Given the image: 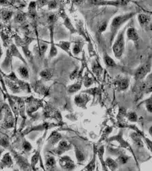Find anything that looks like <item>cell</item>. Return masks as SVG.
Listing matches in <instances>:
<instances>
[{
	"label": "cell",
	"instance_id": "6da1fadb",
	"mask_svg": "<svg viewBox=\"0 0 152 171\" xmlns=\"http://www.w3.org/2000/svg\"><path fill=\"white\" fill-rule=\"evenodd\" d=\"M136 14V12H128L123 14L119 16L115 17L112 19V22L110 26V29L111 32V42L114 40L116 36V34H117L120 28L123 26V24L128 21L132 17H133Z\"/></svg>",
	"mask_w": 152,
	"mask_h": 171
},
{
	"label": "cell",
	"instance_id": "7a4b0ae2",
	"mask_svg": "<svg viewBox=\"0 0 152 171\" xmlns=\"http://www.w3.org/2000/svg\"><path fill=\"white\" fill-rule=\"evenodd\" d=\"M125 30L120 32L116 38L115 43L112 45V51L115 56L117 59H121L125 50Z\"/></svg>",
	"mask_w": 152,
	"mask_h": 171
},
{
	"label": "cell",
	"instance_id": "3957f363",
	"mask_svg": "<svg viewBox=\"0 0 152 171\" xmlns=\"http://www.w3.org/2000/svg\"><path fill=\"white\" fill-rule=\"evenodd\" d=\"M92 4L96 6H124L128 4V0H112V1H105V0H89Z\"/></svg>",
	"mask_w": 152,
	"mask_h": 171
},
{
	"label": "cell",
	"instance_id": "277c9868",
	"mask_svg": "<svg viewBox=\"0 0 152 171\" xmlns=\"http://www.w3.org/2000/svg\"><path fill=\"white\" fill-rule=\"evenodd\" d=\"M150 70L151 63H149V62L140 66L136 71L135 74H134V78H135L136 81L140 82V80L143 79L145 78V77L150 73Z\"/></svg>",
	"mask_w": 152,
	"mask_h": 171
},
{
	"label": "cell",
	"instance_id": "5b68a950",
	"mask_svg": "<svg viewBox=\"0 0 152 171\" xmlns=\"http://www.w3.org/2000/svg\"><path fill=\"white\" fill-rule=\"evenodd\" d=\"M61 168L66 170H72L75 169V164L69 156H64L59 160Z\"/></svg>",
	"mask_w": 152,
	"mask_h": 171
},
{
	"label": "cell",
	"instance_id": "8992f818",
	"mask_svg": "<svg viewBox=\"0 0 152 171\" xmlns=\"http://www.w3.org/2000/svg\"><path fill=\"white\" fill-rule=\"evenodd\" d=\"M130 84V81L128 78H124V77H119L116 79L115 82V86L116 87V89L119 90H125L128 88Z\"/></svg>",
	"mask_w": 152,
	"mask_h": 171
},
{
	"label": "cell",
	"instance_id": "52a82bcc",
	"mask_svg": "<svg viewBox=\"0 0 152 171\" xmlns=\"http://www.w3.org/2000/svg\"><path fill=\"white\" fill-rule=\"evenodd\" d=\"M90 97L84 94H80L79 95H77L75 97L74 102L77 106L81 107L82 108H86L87 103L89 102Z\"/></svg>",
	"mask_w": 152,
	"mask_h": 171
},
{
	"label": "cell",
	"instance_id": "ba28073f",
	"mask_svg": "<svg viewBox=\"0 0 152 171\" xmlns=\"http://www.w3.org/2000/svg\"><path fill=\"white\" fill-rule=\"evenodd\" d=\"M127 38L128 40H132L134 43H136L139 39V36L136 30L133 27H130L127 30Z\"/></svg>",
	"mask_w": 152,
	"mask_h": 171
},
{
	"label": "cell",
	"instance_id": "9c48e42d",
	"mask_svg": "<svg viewBox=\"0 0 152 171\" xmlns=\"http://www.w3.org/2000/svg\"><path fill=\"white\" fill-rule=\"evenodd\" d=\"M70 149H71V145L66 140H62L60 142V144L58 146V149L56 150V152L58 155H62V153L69 151Z\"/></svg>",
	"mask_w": 152,
	"mask_h": 171
},
{
	"label": "cell",
	"instance_id": "30bf717a",
	"mask_svg": "<svg viewBox=\"0 0 152 171\" xmlns=\"http://www.w3.org/2000/svg\"><path fill=\"white\" fill-rule=\"evenodd\" d=\"M138 20H139V22L140 23V26L143 27L149 23L150 19V17L147 15H146L145 14L140 13L138 15Z\"/></svg>",
	"mask_w": 152,
	"mask_h": 171
},
{
	"label": "cell",
	"instance_id": "8fae6325",
	"mask_svg": "<svg viewBox=\"0 0 152 171\" xmlns=\"http://www.w3.org/2000/svg\"><path fill=\"white\" fill-rule=\"evenodd\" d=\"M108 140L109 141H112V140H116V141H118L120 143V145H121V146H123V147H128V146H129L128 145V143H127L123 139L122 132L121 131H120V133L119 134V135H116V136H113L111 138H109Z\"/></svg>",
	"mask_w": 152,
	"mask_h": 171
},
{
	"label": "cell",
	"instance_id": "7c38bea8",
	"mask_svg": "<svg viewBox=\"0 0 152 171\" xmlns=\"http://www.w3.org/2000/svg\"><path fill=\"white\" fill-rule=\"evenodd\" d=\"M131 136H132L131 138H132V140L134 141V145H135L136 146H139V147H142L143 146V143L139 134L137 133H133L132 134V135H131Z\"/></svg>",
	"mask_w": 152,
	"mask_h": 171
},
{
	"label": "cell",
	"instance_id": "4fadbf2b",
	"mask_svg": "<svg viewBox=\"0 0 152 171\" xmlns=\"http://www.w3.org/2000/svg\"><path fill=\"white\" fill-rule=\"evenodd\" d=\"M104 63L106 65L107 67H115L116 66V62L113 60V59L106 54L104 55Z\"/></svg>",
	"mask_w": 152,
	"mask_h": 171
},
{
	"label": "cell",
	"instance_id": "5bb4252c",
	"mask_svg": "<svg viewBox=\"0 0 152 171\" xmlns=\"http://www.w3.org/2000/svg\"><path fill=\"white\" fill-rule=\"evenodd\" d=\"M105 166H107L111 170H115L117 169L118 167V164L116 162V161H115L114 159H112V158H108L106 159V160H105Z\"/></svg>",
	"mask_w": 152,
	"mask_h": 171
},
{
	"label": "cell",
	"instance_id": "9a60e30c",
	"mask_svg": "<svg viewBox=\"0 0 152 171\" xmlns=\"http://www.w3.org/2000/svg\"><path fill=\"white\" fill-rule=\"evenodd\" d=\"M58 46L62 48L63 50L65 51H66L67 54L70 55H72L71 52V50H70V47H71V44L69 42L67 41H61V43L58 44Z\"/></svg>",
	"mask_w": 152,
	"mask_h": 171
},
{
	"label": "cell",
	"instance_id": "2e32d148",
	"mask_svg": "<svg viewBox=\"0 0 152 171\" xmlns=\"http://www.w3.org/2000/svg\"><path fill=\"white\" fill-rule=\"evenodd\" d=\"M81 87H82V83L81 82H77L74 83L73 85H71L69 86L68 88V93L70 94L75 93L81 89Z\"/></svg>",
	"mask_w": 152,
	"mask_h": 171
},
{
	"label": "cell",
	"instance_id": "e0dca14e",
	"mask_svg": "<svg viewBox=\"0 0 152 171\" xmlns=\"http://www.w3.org/2000/svg\"><path fill=\"white\" fill-rule=\"evenodd\" d=\"M52 75L53 73L51 71V70L50 69H45L40 73V75L41 78L46 80L50 79L51 78Z\"/></svg>",
	"mask_w": 152,
	"mask_h": 171
},
{
	"label": "cell",
	"instance_id": "ac0fdd59",
	"mask_svg": "<svg viewBox=\"0 0 152 171\" xmlns=\"http://www.w3.org/2000/svg\"><path fill=\"white\" fill-rule=\"evenodd\" d=\"M104 146H101L100 147V149H98V155L99 158L100 159V161L102 164V166H103V169L104 170H108L107 168L105 167V162L104 161L103 159V156H104Z\"/></svg>",
	"mask_w": 152,
	"mask_h": 171
},
{
	"label": "cell",
	"instance_id": "d6986e66",
	"mask_svg": "<svg viewBox=\"0 0 152 171\" xmlns=\"http://www.w3.org/2000/svg\"><path fill=\"white\" fill-rule=\"evenodd\" d=\"M18 72L19 73V75L22 77L23 78L27 79H29V72H28V70L27 69L26 67H20L18 69Z\"/></svg>",
	"mask_w": 152,
	"mask_h": 171
},
{
	"label": "cell",
	"instance_id": "ffe728a7",
	"mask_svg": "<svg viewBox=\"0 0 152 171\" xmlns=\"http://www.w3.org/2000/svg\"><path fill=\"white\" fill-rule=\"evenodd\" d=\"M56 160L54 157H49L46 160V166L49 169H53L56 166Z\"/></svg>",
	"mask_w": 152,
	"mask_h": 171
},
{
	"label": "cell",
	"instance_id": "44dd1931",
	"mask_svg": "<svg viewBox=\"0 0 152 171\" xmlns=\"http://www.w3.org/2000/svg\"><path fill=\"white\" fill-rule=\"evenodd\" d=\"M2 164L5 166H10L12 164V160L9 153L5 155L4 157H3L2 159Z\"/></svg>",
	"mask_w": 152,
	"mask_h": 171
},
{
	"label": "cell",
	"instance_id": "7402d4cb",
	"mask_svg": "<svg viewBox=\"0 0 152 171\" xmlns=\"http://www.w3.org/2000/svg\"><path fill=\"white\" fill-rule=\"evenodd\" d=\"M62 138L61 135L58 133H54L51 135V141L52 144H56L58 141H60Z\"/></svg>",
	"mask_w": 152,
	"mask_h": 171
},
{
	"label": "cell",
	"instance_id": "603a6c76",
	"mask_svg": "<svg viewBox=\"0 0 152 171\" xmlns=\"http://www.w3.org/2000/svg\"><path fill=\"white\" fill-rule=\"evenodd\" d=\"M76 155L77 161L79 162H82L84 160V155L82 151L76 147Z\"/></svg>",
	"mask_w": 152,
	"mask_h": 171
},
{
	"label": "cell",
	"instance_id": "cb8c5ba5",
	"mask_svg": "<svg viewBox=\"0 0 152 171\" xmlns=\"http://www.w3.org/2000/svg\"><path fill=\"white\" fill-rule=\"evenodd\" d=\"M29 13L32 17L36 15V3L32 2L29 5Z\"/></svg>",
	"mask_w": 152,
	"mask_h": 171
},
{
	"label": "cell",
	"instance_id": "d4e9b609",
	"mask_svg": "<svg viewBox=\"0 0 152 171\" xmlns=\"http://www.w3.org/2000/svg\"><path fill=\"white\" fill-rule=\"evenodd\" d=\"M95 158H96V153H95L94 157L92 161L88 164V165L86 166V168L84 169V170H95Z\"/></svg>",
	"mask_w": 152,
	"mask_h": 171
},
{
	"label": "cell",
	"instance_id": "484cf974",
	"mask_svg": "<svg viewBox=\"0 0 152 171\" xmlns=\"http://www.w3.org/2000/svg\"><path fill=\"white\" fill-rule=\"evenodd\" d=\"M81 50H82V46L80 45V43H75L72 49L73 54L74 55H78L80 53Z\"/></svg>",
	"mask_w": 152,
	"mask_h": 171
},
{
	"label": "cell",
	"instance_id": "4316f807",
	"mask_svg": "<svg viewBox=\"0 0 152 171\" xmlns=\"http://www.w3.org/2000/svg\"><path fill=\"white\" fill-rule=\"evenodd\" d=\"M128 118L130 121L132 122H136L137 121V114L134 112H131L129 114H128Z\"/></svg>",
	"mask_w": 152,
	"mask_h": 171
},
{
	"label": "cell",
	"instance_id": "83f0119b",
	"mask_svg": "<svg viewBox=\"0 0 152 171\" xmlns=\"http://www.w3.org/2000/svg\"><path fill=\"white\" fill-rule=\"evenodd\" d=\"M93 72L97 75H100L101 73V72H102V68L100 67V65L99 64L95 65L93 67Z\"/></svg>",
	"mask_w": 152,
	"mask_h": 171
},
{
	"label": "cell",
	"instance_id": "f1b7e54d",
	"mask_svg": "<svg viewBox=\"0 0 152 171\" xmlns=\"http://www.w3.org/2000/svg\"><path fill=\"white\" fill-rule=\"evenodd\" d=\"M47 45L44 44V43H41L39 48H38V50H39L40 54L41 55H43L45 53V51H46V50H47Z\"/></svg>",
	"mask_w": 152,
	"mask_h": 171
},
{
	"label": "cell",
	"instance_id": "f546056e",
	"mask_svg": "<svg viewBox=\"0 0 152 171\" xmlns=\"http://www.w3.org/2000/svg\"><path fill=\"white\" fill-rule=\"evenodd\" d=\"M12 15V12H9V11H4L2 13V17L3 19L5 21H8L9 20Z\"/></svg>",
	"mask_w": 152,
	"mask_h": 171
},
{
	"label": "cell",
	"instance_id": "4dcf8cb0",
	"mask_svg": "<svg viewBox=\"0 0 152 171\" xmlns=\"http://www.w3.org/2000/svg\"><path fill=\"white\" fill-rule=\"evenodd\" d=\"M118 161L121 164H125L128 161V158L125 155H122L118 158Z\"/></svg>",
	"mask_w": 152,
	"mask_h": 171
},
{
	"label": "cell",
	"instance_id": "1f68e13d",
	"mask_svg": "<svg viewBox=\"0 0 152 171\" xmlns=\"http://www.w3.org/2000/svg\"><path fill=\"white\" fill-rule=\"evenodd\" d=\"M106 27H107V22H105V23H101V25L100 26V27H99L98 28V32H100V34L104 32V31L106 30Z\"/></svg>",
	"mask_w": 152,
	"mask_h": 171
},
{
	"label": "cell",
	"instance_id": "d6a6232c",
	"mask_svg": "<svg viewBox=\"0 0 152 171\" xmlns=\"http://www.w3.org/2000/svg\"><path fill=\"white\" fill-rule=\"evenodd\" d=\"M14 3V0H0V5L8 6L11 5Z\"/></svg>",
	"mask_w": 152,
	"mask_h": 171
},
{
	"label": "cell",
	"instance_id": "836d02e7",
	"mask_svg": "<svg viewBox=\"0 0 152 171\" xmlns=\"http://www.w3.org/2000/svg\"><path fill=\"white\" fill-rule=\"evenodd\" d=\"M38 153H37L36 154L32 157V165L33 166H35V165H36L37 163L38 162Z\"/></svg>",
	"mask_w": 152,
	"mask_h": 171
},
{
	"label": "cell",
	"instance_id": "e575fe53",
	"mask_svg": "<svg viewBox=\"0 0 152 171\" xmlns=\"http://www.w3.org/2000/svg\"><path fill=\"white\" fill-rule=\"evenodd\" d=\"M24 18H25V17L23 14H18V15L15 17V21L21 23L24 20Z\"/></svg>",
	"mask_w": 152,
	"mask_h": 171
},
{
	"label": "cell",
	"instance_id": "d590c367",
	"mask_svg": "<svg viewBox=\"0 0 152 171\" xmlns=\"http://www.w3.org/2000/svg\"><path fill=\"white\" fill-rule=\"evenodd\" d=\"M0 145H1L3 147H7V146H8L9 142L8 140L6 138H2L1 140V141H0Z\"/></svg>",
	"mask_w": 152,
	"mask_h": 171
},
{
	"label": "cell",
	"instance_id": "8d00e7d4",
	"mask_svg": "<svg viewBox=\"0 0 152 171\" xmlns=\"http://www.w3.org/2000/svg\"><path fill=\"white\" fill-rule=\"evenodd\" d=\"M23 149L25 151H30L32 149V146L28 142H25L23 144Z\"/></svg>",
	"mask_w": 152,
	"mask_h": 171
},
{
	"label": "cell",
	"instance_id": "74e56055",
	"mask_svg": "<svg viewBox=\"0 0 152 171\" xmlns=\"http://www.w3.org/2000/svg\"><path fill=\"white\" fill-rule=\"evenodd\" d=\"M84 86H85L86 87H88V86H90L92 83H93V81H92V79L90 78H86L85 79V80H84Z\"/></svg>",
	"mask_w": 152,
	"mask_h": 171
},
{
	"label": "cell",
	"instance_id": "f35d334b",
	"mask_svg": "<svg viewBox=\"0 0 152 171\" xmlns=\"http://www.w3.org/2000/svg\"><path fill=\"white\" fill-rule=\"evenodd\" d=\"M145 103H146V107L148 112H150L151 113V98L150 99V102H149V99H148L147 101H146Z\"/></svg>",
	"mask_w": 152,
	"mask_h": 171
},
{
	"label": "cell",
	"instance_id": "ab89813d",
	"mask_svg": "<svg viewBox=\"0 0 152 171\" xmlns=\"http://www.w3.org/2000/svg\"><path fill=\"white\" fill-rule=\"evenodd\" d=\"M48 6L49 9H54L56 8V2L54 0L52 1H50L48 3Z\"/></svg>",
	"mask_w": 152,
	"mask_h": 171
},
{
	"label": "cell",
	"instance_id": "60d3db41",
	"mask_svg": "<svg viewBox=\"0 0 152 171\" xmlns=\"http://www.w3.org/2000/svg\"><path fill=\"white\" fill-rule=\"evenodd\" d=\"M38 5L42 7V6H45V4H47V0H38Z\"/></svg>",
	"mask_w": 152,
	"mask_h": 171
},
{
	"label": "cell",
	"instance_id": "b9f144b4",
	"mask_svg": "<svg viewBox=\"0 0 152 171\" xmlns=\"http://www.w3.org/2000/svg\"><path fill=\"white\" fill-rule=\"evenodd\" d=\"M65 25H66V26L67 27H68L69 29H70L71 31H72V30H73V26L71 25V23H70V21H69V20H67V21L66 20V21H65Z\"/></svg>",
	"mask_w": 152,
	"mask_h": 171
},
{
	"label": "cell",
	"instance_id": "7bdbcfd3",
	"mask_svg": "<svg viewBox=\"0 0 152 171\" xmlns=\"http://www.w3.org/2000/svg\"><path fill=\"white\" fill-rule=\"evenodd\" d=\"M73 1L76 3V4H80L81 3L84 2V0H73Z\"/></svg>",
	"mask_w": 152,
	"mask_h": 171
},
{
	"label": "cell",
	"instance_id": "ee69618b",
	"mask_svg": "<svg viewBox=\"0 0 152 171\" xmlns=\"http://www.w3.org/2000/svg\"><path fill=\"white\" fill-rule=\"evenodd\" d=\"M2 55V48H1V46H0V58H1Z\"/></svg>",
	"mask_w": 152,
	"mask_h": 171
},
{
	"label": "cell",
	"instance_id": "f6af8a7d",
	"mask_svg": "<svg viewBox=\"0 0 152 171\" xmlns=\"http://www.w3.org/2000/svg\"><path fill=\"white\" fill-rule=\"evenodd\" d=\"M2 152V150H0V155H1V153Z\"/></svg>",
	"mask_w": 152,
	"mask_h": 171
}]
</instances>
